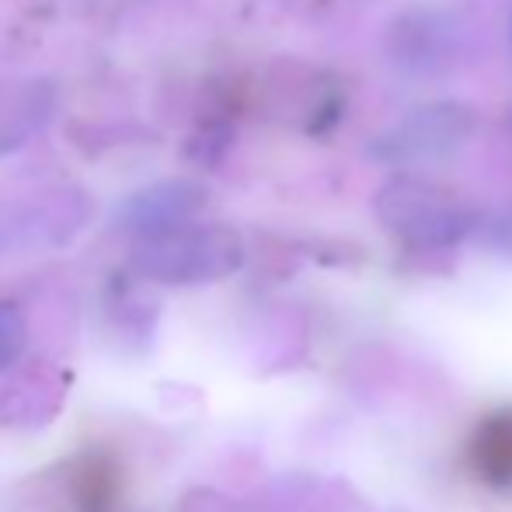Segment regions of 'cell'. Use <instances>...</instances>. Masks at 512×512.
I'll use <instances>...</instances> for the list:
<instances>
[{"label":"cell","mask_w":512,"mask_h":512,"mask_svg":"<svg viewBox=\"0 0 512 512\" xmlns=\"http://www.w3.org/2000/svg\"><path fill=\"white\" fill-rule=\"evenodd\" d=\"M244 265V241L223 223H182L161 234L136 237L129 251L133 276L161 286H206Z\"/></svg>","instance_id":"6da1fadb"},{"label":"cell","mask_w":512,"mask_h":512,"mask_svg":"<svg viewBox=\"0 0 512 512\" xmlns=\"http://www.w3.org/2000/svg\"><path fill=\"white\" fill-rule=\"evenodd\" d=\"M377 220L394 237L422 248H446L457 244L478 227V213L436 182H425L415 175H398L377 192L373 199Z\"/></svg>","instance_id":"7a4b0ae2"},{"label":"cell","mask_w":512,"mask_h":512,"mask_svg":"<svg viewBox=\"0 0 512 512\" xmlns=\"http://www.w3.org/2000/svg\"><path fill=\"white\" fill-rule=\"evenodd\" d=\"M474 129L471 108L457 102H439L425 105L411 112L408 119L394 122L377 143H373V157L387 164H429L439 157L457 154L467 143Z\"/></svg>","instance_id":"3957f363"},{"label":"cell","mask_w":512,"mask_h":512,"mask_svg":"<svg viewBox=\"0 0 512 512\" xmlns=\"http://www.w3.org/2000/svg\"><path fill=\"white\" fill-rule=\"evenodd\" d=\"M91 216H95V203H91L88 192L74 189V185L53 189L35 203H25L14 213H7L4 227H0V244L14 251L60 248L88 227Z\"/></svg>","instance_id":"277c9868"},{"label":"cell","mask_w":512,"mask_h":512,"mask_svg":"<svg viewBox=\"0 0 512 512\" xmlns=\"http://www.w3.org/2000/svg\"><path fill=\"white\" fill-rule=\"evenodd\" d=\"M391 56L411 74H443L467 53V28L453 14L418 7L391 25Z\"/></svg>","instance_id":"5b68a950"},{"label":"cell","mask_w":512,"mask_h":512,"mask_svg":"<svg viewBox=\"0 0 512 512\" xmlns=\"http://www.w3.org/2000/svg\"><path fill=\"white\" fill-rule=\"evenodd\" d=\"M206 206V189L192 178H168V182H154L147 189L133 192L115 213L119 230L136 237L161 234V230L182 227L192 223Z\"/></svg>","instance_id":"8992f818"},{"label":"cell","mask_w":512,"mask_h":512,"mask_svg":"<svg viewBox=\"0 0 512 512\" xmlns=\"http://www.w3.org/2000/svg\"><path fill=\"white\" fill-rule=\"evenodd\" d=\"M56 105V84L46 77L0 84V154L25 147L35 133H42L53 122Z\"/></svg>","instance_id":"52a82bcc"},{"label":"cell","mask_w":512,"mask_h":512,"mask_svg":"<svg viewBox=\"0 0 512 512\" xmlns=\"http://www.w3.org/2000/svg\"><path fill=\"white\" fill-rule=\"evenodd\" d=\"M471 460L481 481L495 488H512V408L495 411L478 425Z\"/></svg>","instance_id":"ba28073f"},{"label":"cell","mask_w":512,"mask_h":512,"mask_svg":"<svg viewBox=\"0 0 512 512\" xmlns=\"http://www.w3.org/2000/svg\"><path fill=\"white\" fill-rule=\"evenodd\" d=\"M25 342H28V324L21 307L11 304V300H0V373L18 363L21 352H25Z\"/></svg>","instance_id":"9c48e42d"},{"label":"cell","mask_w":512,"mask_h":512,"mask_svg":"<svg viewBox=\"0 0 512 512\" xmlns=\"http://www.w3.org/2000/svg\"><path fill=\"white\" fill-rule=\"evenodd\" d=\"M509 32H512V21H509Z\"/></svg>","instance_id":"30bf717a"}]
</instances>
